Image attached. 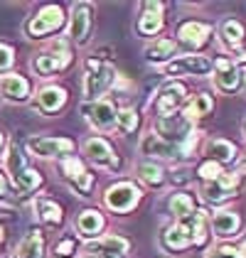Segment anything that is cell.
I'll use <instances>...</instances> for the list:
<instances>
[{
	"label": "cell",
	"instance_id": "cell-1",
	"mask_svg": "<svg viewBox=\"0 0 246 258\" xmlns=\"http://www.w3.org/2000/svg\"><path fill=\"white\" fill-rule=\"evenodd\" d=\"M118 79L113 64H108L101 57H86L84 61V96L86 101H99L108 91L113 89V84Z\"/></svg>",
	"mask_w": 246,
	"mask_h": 258
},
{
	"label": "cell",
	"instance_id": "cell-2",
	"mask_svg": "<svg viewBox=\"0 0 246 258\" xmlns=\"http://www.w3.org/2000/svg\"><path fill=\"white\" fill-rule=\"evenodd\" d=\"M5 162H8V175H10V184L15 187V192L32 195L35 189L42 187V175L35 167L27 165V158L22 155V150L15 143L8 145V160Z\"/></svg>",
	"mask_w": 246,
	"mask_h": 258
},
{
	"label": "cell",
	"instance_id": "cell-3",
	"mask_svg": "<svg viewBox=\"0 0 246 258\" xmlns=\"http://www.w3.org/2000/svg\"><path fill=\"white\" fill-rule=\"evenodd\" d=\"M72 61H74V54H72L67 40H52L49 47L32 59V72L37 77H54V74L64 72L67 67H72Z\"/></svg>",
	"mask_w": 246,
	"mask_h": 258
},
{
	"label": "cell",
	"instance_id": "cell-4",
	"mask_svg": "<svg viewBox=\"0 0 246 258\" xmlns=\"http://www.w3.org/2000/svg\"><path fill=\"white\" fill-rule=\"evenodd\" d=\"M67 25V13L61 5H44L40 8V13L32 18V20L25 25V32L30 40H44V37H52L64 30Z\"/></svg>",
	"mask_w": 246,
	"mask_h": 258
},
{
	"label": "cell",
	"instance_id": "cell-5",
	"mask_svg": "<svg viewBox=\"0 0 246 258\" xmlns=\"http://www.w3.org/2000/svg\"><path fill=\"white\" fill-rule=\"evenodd\" d=\"M246 184L244 170H234V172H222L214 182H209L202 187V197L209 204H226L234 197H239L241 187Z\"/></svg>",
	"mask_w": 246,
	"mask_h": 258
},
{
	"label": "cell",
	"instance_id": "cell-6",
	"mask_svg": "<svg viewBox=\"0 0 246 258\" xmlns=\"http://www.w3.org/2000/svg\"><path fill=\"white\" fill-rule=\"evenodd\" d=\"M27 153L42 160H64L74 153V140L59 136H30L25 143Z\"/></svg>",
	"mask_w": 246,
	"mask_h": 258
},
{
	"label": "cell",
	"instance_id": "cell-7",
	"mask_svg": "<svg viewBox=\"0 0 246 258\" xmlns=\"http://www.w3.org/2000/svg\"><path fill=\"white\" fill-rule=\"evenodd\" d=\"M184 103H187V86L182 81L172 79L158 89V94L153 99V111L158 118H167V116L180 113Z\"/></svg>",
	"mask_w": 246,
	"mask_h": 258
},
{
	"label": "cell",
	"instance_id": "cell-8",
	"mask_svg": "<svg viewBox=\"0 0 246 258\" xmlns=\"http://www.w3.org/2000/svg\"><path fill=\"white\" fill-rule=\"evenodd\" d=\"M212 25L209 22H202V20H182L177 25V32H175V37H177V47H182L187 49L190 54H200L202 49H205L209 40H212Z\"/></svg>",
	"mask_w": 246,
	"mask_h": 258
},
{
	"label": "cell",
	"instance_id": "cell-9",
	"mask_svg": "<svg viewBox=\"0 0 246 258\" xmlns=\"http://www.w3.org/2000/svg\"><path fill=\"white\" fill-rule=\"evenodd\" d=\"M141 189L133 184V182H128V179H121V182H113L106 192H103V204H106V209H111L113 214H128V212H133L136 207H138V202H141Z\"/></svg>",
	"mask_w": 246,
	"mask_h": 258
},
{
	"label": "cell",
	"instance_id": "cell-10",
	"mask_svg": "<svg viewBox=\"0 0 246 258\" xmlns=\"http://www.w3.org/2000/svg\"><path fill=\"white\" fill-rule=\"evenodd\" d=\"M82 116L86 118V123L99 131V133H111L116 131V103L111 99H99V101H84L79 106Z\"/></svg>",
	"mask_w": 246,
	"mask_h": 258
},
{
	"label": "cell",
	"instance_id": "cell-11",
	"mask_svg": "<svg viewBox=\"0 0 246 258\" xmlns=\"http://www.w3.org/2000/svg\"><path fill=\"white\" fill-rule=\"evenodd\" d=\"M212 67H214V72H212L214 89L224 96H236L241 91V69L236 67L234 57L222 54V57L212 59Z\"/></svg>",
	"mask_w": 246,
	"mask_h": 258
},
{
	"label": "cell",
	"instance_id": "cell-12",
	"mask_svg": "<svg viewBox=\"0 0 246 258\" xmlns=\"http://www.w3.org/2000/svg\"><path fill=\"white\" fill-rule=\"evenodd\" d=\"M59 172L79 197H91V192H94V187H96V179L86 170V165H84L82 158L69 155V158L59 160Z\"/></svg>",
	"mask_w": 246,
	"mask_h": 258
},
{
	"label": "cell",
	"instance_id": "cell-13",
	"mask_svg": "<svg viewBox=\"0 0 246 258\" xmlns=\"http://www.w3.org/2000/svg\"><path fill=\"white\" fill-rule=\"evenodd\" d=\"M163 69L165 77H209L214 72L212 67V59L205 57V54H182V57H175L172 61H167Z\"/></svg>",
	"mask_w": 246,
	"mask_h": 258
},
{
	"label": "cell",
	"instance_id": "cell-14",
	"mask_svg": "<svg viewBox=\"0 0 246 258\" xmlns=\"http://www.w3.org/2000/svg\"><path fill=\"white\" fill-rule=\"evenodd\" d=\"M84 158L89 162H94L96 167H103V170H111V172H118L121 167V158L116 153V148L108 143L101 136H94V138H86L82 145Z\"/></svg>",
	"mask_w": 246,
	"mask_h": 258
},
{
	"label": "cell",
	"instance_id": "cell-15",
	"mask_svg": "<svg viewBox=\"0 0 246 258\" xmlns=\"http://www.w3.org/2000/svg\"><path fill=\"white\" fill-rule=\"evenodd\" d=\"M197 128L184 118L182 113H175V116H167V118H155L153 123V133L158 138H163L165 143H172L177 148H182L184 140L190 138Z\"/></svg>",
	"mask_w": 246,
	"mask_h": 258
},
{
	"label": "cell",
	"instance_id": "cell-16",
	"mask_svg": "<svg viewBox=\"0 0 246 258\" xmlns=\"http://www.w3.org/2000/svg\"><path fill=\"white\" fill-rule=\"evenodd\" d=\"M84 258H128L131 256V241L118 234L94 238L84 243Z\"/></svg>",
	"mask_w": 246,
	"mask_h": 258
},
{
	"label": "cell",
	"instance_id": "cell-17",
	"mask_svg": "<svg viewBox=\"0 0 246 258\" xmlns=\"http://www.w3.org/2000/svg\"><path fill=\"white\" fill-rule=\"evenodd\" d=\"M165 27V5L158 0H148L141 3V13L136 18V32L143 40H158V35L163 32Z\"/></svg>",
	"mask_w": 246,
	"mask_h": 258
},
{
	"label": "cell",
	"instance_id": "cell-18",
	"mask_svg": "<svg viewBox=\"0 0 246 258\" xmlns=\"http://www.w3.org/2000/svg\"><path fill=\"white\" fill-rule=\"evenodd\" d=\"M94 30V5L91 3H74L69 15V40L74 44H86Z\"/></svg>",
	"mask_w": 246,
	"mask_h": 258
},
{
	"label": "cell",
	"instance_id": "cell-19",
	"mask_svg": "<svg viewBox=\"0 0 246 258\" xmlns=\"http://www.w3.org/2000/svg\"><path fill=\"white\" fill-rule=\"evenodd\" d=\"M209 229H212V236H217L222 243H226L229 238H236L244 229V219L239 212L234 209H217L212 217H209Z\"/></svg>",
	"mask_w": 246,
	"mask_h": 258
},
{
	"label": "cell",
	"instance_id": "cell-20",
	"mask_svg": "<svg viewBox=\"0 0 246 258\" xmlns=\"http://www.w3.org/2000/svg\"><path fill=\"white\" fill-rule=\"evenodd\" d=\"M160 246L167 253H182L192 248V229L187 221H172L160 229Z\"/></svg>",
	"mask_w": 246,
	"mask_h": 258
},
{
	"label": "cell",
	"instance_id": "cell-21",
	"mask_svg": "<svg viewBox=\"0 0 246 258\" xmlns=\"http://www.w3.org/2000/svg\"><path fill=\"white\" fill-rule=\"evenodd\" d=\"M141 153H143L145 158H150L153 162H158V160L182 162V153H180V148H177V145H172V143H165V140L158 138L155 133L143 136V140H141Z\"/></svg>",
	"mask_w": 246,
	"mask_h": 258
},
{
	"label": "cell",
	"instance_id": "cell-22",
	"mask_svg": "<svg viewBox=\"0 0 246 258\" xmlns=\"http://www.w3.org/2000/svg\"><path fill=\"white\" fill-rule=\"evenodd\" d=\"M67 99H69L67 89H61L57 84H47V86H42L37 91V96H35V108L40 111L42 116H57L61 108L67 106Z\"/></svg>",
	"mask_w": 246,
	"mask_h": 258
},
{
	"label": "cell",
	"instance_id": "cell-23",
	"mask_svg": "<svg viewBox=\"0 0 246 258\" xmlns=\"http://www.w3.org/2000/svg\"><path fill=\"white\" fill-rule=\"evenodd\" d=\"M0 96L8 99L10 103H25V101H30V96H32V84H30L27 77L13 72V74H8V77L0 79Z\"/></svg>",
	"mask_w": 246,
	"mask_h": 258
},
{
	"label": "cell",
	"instance_id": "cell-24",
	"mask_svg": "<svg viewBox=\"0 0 246 258\" xmlns=\"http://www.w3.org/2000/svg\"><path fill=\"white\" fill-rule=\"evenodd\" d=\"M77 234L84 238V241H94V238H101V231L106 229V217H103L99 209H82L77 214Z\"/></svg>",
	"mask_w": 246,
	"mask_h": 258
},
{
	"label": "cell",
	"instance_id": "cell-25",
	"mask_svg": "<svg viewBox=\"0 0 246 258\" xmlns=\"http://www.w3.org/2000/svg\"><path fill=\"white\" fill-rule=\"evenodd\" d=\"M236 158H239V148H236L231 140L212 138L205 143V160H212V162L226 167V165L236 162Z\"/></svg>",
	"mask_w": 246,
	"mask_h": 258
},
{
	"label": "cell",
	"instance_id": "cell-26",
	"mask_svg": "<svg viewBox=\"0 0 246 258\" xmlns=\"http://www.w3.org/2000/svg\"><path fill=\"white\" fill-rule=\"evenodd\" d=\"M214 106H217V103H214V96L207 94V91H200V94H195V96L187 99V103L182 106L180 113L195 125V120H202V118H207V116H212V113H214Z\"/></svg>",
	"mask_w": 246,
	"mask_h": 258
},
{
	"label": "cell",
	"instance_id": "cell-27",
	"mask_svg": "<svg viewBox=\"0 0 246 258\" xmlns=\"http://www.w3.org/2000/svg\"><path fill=\"white\" fill-rule=\"evenodd\" d=\"M219 42L224 44L229 52H241L246 42V27L241 20L236 18H226L222 25H219Z\"/></svg>",
	"mask_w": 246,
	"mask_h": 258
},
{
	"label": "cell",
	"instance_id": "cell-28",
	"mask_svg": "<svg viewBox=\"0 0 246 258\" xmlns=\"http://www.w3.org/2000/svg\"><path fill=\"white\" fill-rule=\"evenodd\" d=\"M197 209H200V207H197V197H195L192 192H187V189H180V192L170 195V199H167V212L175 217V221L192 219Z\"/></svg>",
	"mask_w": 246,
	"mask_h": 258
},
{
	"label": "cell",
	"instance_id": "cell-29",
	"mask_svg": "<svg viewBox=\"0 0 246 258\" xmlns=\"http://www.w3.org/2000/svg\"><path fill=\"white\" fill-rule=\"evenodd\" d=\"M35 214L42 224H47V229H61L64 226V209L59 202L52 197H37L35 199Z\"/></svg>",
	"mask_w": 246,
	"mask_h": 258
},
{
	"label": "cell",
	"instance_id": "cell-30",
	"mask_svg": "<svg viewBox=\"0 0 246 258\" xmlns=\"http://www.w3.org/2000/svg\"><path fill=\"white\" fill-rule=\"evenodd\" d=\"M177 57V42L170 40V37H158L145 47V59L150 64H158L165 67L167 61H172Z\"/></svg>",
	"mask_w": 246,
	"mask_h": 258
},
{
	"label": "cell",
	"instance_id": "cell-31",
	"mask_svg": "<svg viewBox=\"0 0 246 258\" xmlns=\"http://www.w3.org/2000/svg\"><path fill=\"white\" fill-rule=\"evenodd\" d=\"M136 175H138V179L143 182L145 187H150V189H163L165 182H167L165 167L160 162H153V160L138 162V165H136Z\"/></svg>",
	"mask_w": 246,
	"mask_h": 258
},
{
	"label": "cell",
	"instance_id": "cell-32",
	"mask_svg": "<svg viewBox=\"0 0 246 258\" xmlns=\"http://www.w3.org/2000/svg\"><path fill=\"white\" fill-rule=\"evenodd\" d=\"M10 258H44V234L40 229H30Z\"/></svg>",
	"mask_w": 246,
	"mask_h": 258
},
{
	"label": "cell",
	"instance_id": "cell-33",
	"mask_svg": "<svg viewBox=\"0 0 246 258\" xmlns=\"http://www.w3.org/2000/svg\"><path fill=\"white\" fill-rule=\"evenodd\" d=\"M190 229H192V246L195 248H207L209 238H212V229H209V214L205 209H197L195 217L187 219Z\"/></svg>",
	"mask_w": 246,
	"mask_h": 258
},
{
	"label": "cell",
	"instance_id": "cell-34",
	"mask_svg": "<svg viewBox=\"0 0 246 258\" xmlns=\"http://www.w3.org/2000/svg\"><path fill=\"white\" fill-rule=\"evenodd\" d=\"M116 128L121 131L123 136H136L141 128V116L136 108H121L116 113Z\"/></svg>",
	"mask_w": 246,
	"mask_h": 258
},
{
	"label": "cell",
	"instance_id": "cell-35",
	"mask_svg": "<svg viewBox=\"0 0 246 258\" xmlns=\"http://www.w3.org/2000/svg\"><path fill=\"white\" fill-rule=\"evenodd\" d=\"M222 172H224V167H222V165H217V162H212V160H202V162L197 165V177L202 179L205 184L214 182Z\"/></svg>",
	"mask_w": 246,
	"mask_h": 258
},
{
	"label": "cell",
	"instance_id": "cell-36",
	"mask_svg": "<svg viewBox=\"0 0 246 258\" xmlns=\"http://www.w3.org/2000/svg\"><path fill=\"white\" fill-rule=\"evenodd\" d=\"M13 67H15V49L8 42H0V79L13 74Z\"/></svg>",
	"mask_w": 246,
	"mask_h": 258
},
{
	"label": "cell",
	"instance_id": "cell-37",
	"mask_svg": "<svg viewBox=\"0 0 246 258\" xmlns=\"http://www.w3.org/2000/svg\"><path fill=\"white\" fill-rule=\"evenodd\" d=\"M77 246H79V241L74 236L59 238V243L54 246V258H74L77 256Z\"/></svg>",
	"mask_w": 246,
	"mask_h": 258
},
{
	"label": "cell",
	"instance_id": "cell-38",
	"mask_svg": "<svg viewBox=\"0 0 246 258\" xmlns=\"http://www.w3.org/2000/svg\"><path fill=\"white\" fill-rule=\"evenodd\" d=\"M205 258H239V251H236V246H231V243H219V246H214Z\"/></svg>",
	"mask_w": 246,
	"mask_h": 258
},
{
	"label": "cell",
	"instance_id": "cell-39",
	"mask_svg": "<svg viewBox=\"0 0 246 258\" xmlns=\"http://www.w3.org/2000/svg\"><path fill=\"white\" fill-rule=\"evenodd\" d=\"M5 197H10V182L0 172V199H5Z\"/></svg>",
	"mask_w": 246,
	"mask_h": 258
},
{
	"label": "cell",
	"instance_id": "cell-40",
	"mask_svg": "<svg viewBox=\"0 0 246 258\" xmlns=\"http://www.w3.org/2000/svg\"><path fill=\"white\" fill-rule=\"evenodd\" d=\"M236 251H239V258H246V238L239 243V246H236Z\"/></svg>",
	"mask_w": 246,
	"mask_h": 258
},
{
	"label": "cell",
	"instance_id": "cell-41",
	"mask_svg": "<svg viewBox=\"0 0 246 258\" xmlns=\"http://www.w3.org/2000/svg\"><path fill=\"white\" fill-rule=\"evenodd\" d=\"M8 148V140H5V133L0 131V155H3V150Z\"/></svg>",
	"mask_w": 246,
	"mask_h": 258
},
{
	"label": "cell",
	"instance_id": "cell-42",
	"mask_svg": "<svg viewBox=\"0 0 246 258\" xmlns=\"http://www.w3.org/2000/svg\"><path fill=\"white\" fill-rule=\"evenodd\" d=\"M241 89L246 91V69H241Z\"/></svg>",
	"mask_w": 246,
	"mask_h": 258
},
{
	"label": "cell",
	"instance_id": "cell-43",
	"mask_svg": "<svg viewBox=\"0 0 246 258\" xmlns=\"http://www.w3.org/2000/svg\"><path fill=\"white\" fill-rule=\"evenodd\" d=\"M0 212H8V214H13V209H10L8 204H0Z\"/></svg>",
	"mask_w": 246,
	"mask_h": 258
},
{
	"label": "cell",
	"instance_id": "cell-44",
	"mask_svg": "<svg viewBox=\"0 0 246 258\" xmlns=\"http://www.w3.org/2000/svg\"><path fill=\"white\" fill-rule=\"evenodd\" d=\"M3 241H5V229L0 226V243H3Z\"/></svg>",
	"mask_w": 246,
	"mask_h": 258
},
{
	"label": "cell",
	"instance_id": "cell-45",
	"mask_svg": "<svg viewBox=\"0 0 246 258\" xmlns=\"http://www.w3.org/2000/svg\"><path fill=\"white\" fill-rule=\"evenodd\" d=\"M244 133H246V123H244Z\"/></svg>",
	"mask_w": 246,
	"mask_h": 258
},
{
	"label": "cell",
	"instance_id": "cell-46",
	"mask_svg": "<svg viewBox=\"0 0 246 258\" xmlns=\"http://www.w3.org/2000/svg\"><path fill=\"white\" fill-rule=\"evenodd\" d=\"M244 172H246V170H244Z\"/></svg>",
	"mask_w": 246,
	"mask_h": 258
}]
</instances>
